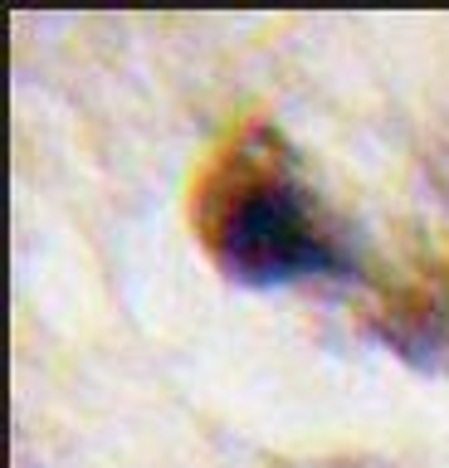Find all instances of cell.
Returning <instances> with one entry per match:
<instances>
[{"instance_id": "6da1fadb", "label": "cell", "mask_w": 449, "mask_h": 468, "mask_svg": "<svg viewBox=\"0 0 449 468\" xmlns=\"http://www.w3.org/2000/svg\"><path fill=\"white\" fill-rule=\"evenodd\" d=\"M196 234L215 269L250 292L357 273L352 234L303 181L269 122L240 127L210 156L196 186Z\"/></svg>"}, {"instance_id": "7a4b0ae2", "label": "cell", "mask_w": 449, "mask_h": 468, "mask_svg": "<svg viewBox=\"0 0 449 468\" xmlns=\"http://www.w3.org/2000/svg\"><path fill=\"white\" fill-rule=\"evenodd\" d=\"M367 332L415 371L449 376V263L415 269L405 283L386 288Z\"/></svg>"}]
</instances>
